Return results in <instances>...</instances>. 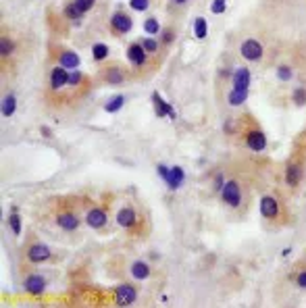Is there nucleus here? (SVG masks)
Wrapping results in <instances>:
<instances>
[{"mask_svg":"<svg viewBox=\"0 0 306 308\" xmlns=\"http://www.w3.org/2000/svg\"><path fill=\"white\" fill-rule=\"evenodd\" d=\"M221 200L229 206V208H237L242 204V190H239V183L235 179L225 181V186L221 190Z\"/></svg>","mask_w":306,"mask_h":308,"instance_id":"f257e3e1","label":"nucleus"},{"mask_svg":"<svg viewBox=\"0 0 306 308\" xmlns=\"http://www.w3.org/2000/svg\"><path fill=\"white\" fill-rule=\"evenodd\" d=\"M136 298H138V292H136V288L129 285V283H123V285H119V288L115 290V302H117L119 306L134 304Z\"/></svg>","mask_w":306,"mask_h":308,"instance_id":"f03ea898","label":"nucleus"},{"mask_svg":"<svg viewBox=\"0 0 306 308\" xmlns=\"http://www.w3.org/2000/svg\"><path fill=\"white\" fill-rule=\"evenodd\" d=\"M239 52L246 60H258L263 56V44L258 40H246V42H242Z\"/></svg>","mask_w":306,"mask_h":308,"instance_id":"7ed1b4c3","label":"nucleus"},{"mask_svg":"<svg viewBox=\"0 0 306 308\" xmlns=\"http://www.w3.org/2000/svg\"><path fill=\"white\" fill-rule=\"evenodd\" d=\"M260 214L265 219H275L279 214V204L273 196H263L260 198Z\"/></svg>","mask_w":306,"mask_h":308,"instance_id":"20e7f679","label":"nucleus"},{"mask_svg":"<svg viewBox=\"0 0 306 308\" xmlns=\"http://www.w3.org/2000/svg\"><path fill=\"white\" fill-rule=\"evenodd\" d=\"M27 258L32 260V262H44V260H48L50 258V248L46 244H34L32 248L27 250Z\"/></svg>","mask_w":306,"mask_h":308,"instance_id":"39448f33","label":"nucleus"},{"mask_svg":"<svg viewBox=\"0 0 306 308\" xmlns=\"http://www.w3.org/2000/svg\"><path fill=\"white\" fill-rule=\"evenodd\" d=\"M132 25H134V23H132L129 15H125V13H115V15L111 17V27H113V29H117L119 34L129 32Z\"/></svg>","mask_w":306,"mask_h":308,"instance_id":"423d86ee","label":"nucleus"},{"mask_svg":"<svg viewBox=\"0 0 306 308\" xmlns=\"http://www.w3.org/2000/svg\"><path fill=\"white\" fill-rule=\"evenodd\" d=\"M246 144H248V148H250V150H254V152H263V150L267 148V138H265V134H263V131L252 129V131L246 136Z\"/></svg>","mask_w":306,"mask_h":308,"instance_id":"0eeeda50","label":"nucleus"},{"mask_svg":"<svg viewBox=\"0 0 306 308\" xmlns=\"http://www.w3.org/2000/svg\"><path fill=\"white\" fill-rule=\"evenodd\" d=\"M85 221H88L90 227L100 229V227L106 225V212H104L102 208H92V210H88V214H85Z\"/></svg>","mask_w":306,"mask_h":308,"instance_id":"6e6552de","label":"nucleus"},{"mask_svg":"<svg viewBox=\"0 0 306 308\" xmlns=\"http://www.w3.org/2000/svg\"><path fill=\"white\" fill-rule=\"evenodd\" d=\"M25 290L32 294V296H40V294L46 290L44 277H40V275H29L27 279H25Z\"/></svg>","mask_w":306,"mask_h":308,"instance_id":"1a4fd4ad","label":"nucleus"},{"mask_svg":"<svg viewBox=\"0 0 306 308\" xmlns=\"http://www.w3.org/2000/svg\"><path fill=\"white\" fill-rule=\"evenodd\" d=\"M56 223H58V227L60 229H65V231H75L77 227H79V219L75 217L73 212H60L58 217H56Z\"/></svg>","mask_w":306,"mask_h":308,"instance_id":"9d476101","label":"nucleus"},{"mask_svg":"<svg viewBox=\"0 0 306 308\" xmlns=\"http://www.w3.org/2000/svg\"><path fill=\"white\" fill-rule=\"evenodd\" d=\"M127 58H129V63H134L136 67L146 65V48L142 44H132L127 48Z\"/></svg>","mask_w":306,"mask_h":308,"instance_id":"9b49d317","label":"nucleus"},{"mask_svg":"<svg viewBox=\"0 0 306 308\" xmlns=\"http://www.w3.org/2000/svg\"><path fill=\"white\" fill-rule=\"evenodd\" d=\"M117 223L121 227H125V229H132L136 225V210L132 206H125V208H121L117 212Z\"/></svg>","mask_w":306,"mask_h":308,"instance_id":"f8f14e48","label":"nucleus"},{"mask_svg":"<svg viewBox=\"0 0 306 308\" xmlns=\"http://www.w3.org/2000/svg\"><path fill=\"white\" fill-rule=\"evenodd\" d=\"M67 83H69V73H67L65 67L52 69V73H50V87H52V90H60V87L67 85Z\"/></svg>","mask_w":306,"mask_h":308,"instance_id":"ddd939ff","label":"nucleus"},{"mask_svg":"<svg viewBox=\"0 0 306 308\" xmlns=\"http://www.w3.org/2000/svg\"><path fill=\"white\" fill-rule=\"evenodd\" d=\"M248 85H250V71H248L246 67L235 69V73H233V87H237V90H248Z\"/></svg>","mask_w":306,"mask_h":308,"instance_id":"4468645a","label":"nucleus"},{"mask_svg":"<svg viewBox=\"0 0 306 308\" xmlns=\"http://www.w3.org/2000/svg\"><path fill=\"white\" fill-rule=\"evenodd\" d=\"M148 275H150V267H148V262H144V260H136V262L132 265V277H134V279L144 281V279H148Z\"/></svg>","mask_w":306,"mask_h":308,"instance_id":"2eb2a0df","label":"nucleus"},{"mask_svg":"<svg viewBox=\"0 0 306 308\" xmlns=\"http://www.w3.org/2000/svg\"><path fill=\"white\" fill-rule=\"evenodd\" d=\"M300 177H302V167H300L298 163H292V165L288 167V171H286V181H288V186L296 188L298 183H300Z\"/></svg>","mask_w":306,"mask_h":308,"instance_id":"dca6fc26","label":"nucleus"},{"mask_svg":"<svg viewBox=\"0 0 306 308\" xmlns=\"http://www.w3.org/2000/svg\"><path fill=\"white\" fill-rule=\"evenodd\" d=\"M79 56L77 52H71V50H65L63 54H60V67H65V69H77L79 67Z\"/></svg>","mask_w":306,"mask_h":308,"instance_id":"f3484780","label":"nucleus"},{"mask_svg":"<svg viewBox=\"0 0 306 308\" xmlns=\"http://www.w3.org/2000/svg\"><path fill=\"white\" fill-rule=\"evenodd\" d=\"M246 98H248V90H237V87H233V90L229 92V96H227V102H229L231 106H239V104L246 102Z\"/></svg>","mask_w":306,"mask_h":308,"instance_id":"a211bd4d","label":"nucleus"},{"mask_svg":"<svg viewBox=\"0 0 306 308\" xmlns=\"http://www.w3.org/2000/svg\"><path fill=\"white\" fill-rule=\"evenodd\" d=\"M152 100H155V106H157V115L159 117H165V115H171V117H175L173 115V108L161 98V94H159V92H155V94H152Z\"/></svg>","mask_w":306,"mask_h":308,"instance_id":"6ab92c4d","label":"nucleus"},{"mask_svg":"<svg viewBox=\"0 0 306 308\" xmlns=\"http://www.w3.org/2000/svg\"><path fill=\"white\" fill-rule=\"evenodd\" d=\"M165 183L169 186V190H177L181 183H183V171H181L179 167H173V169H171V175H169V179H167Z\"/></svg>","mask_w":306,"mask_h":308,"instance_id":"aec40b11","label":"nucleus"},{"mask_svg":"<svg viewBox=\"0 0 306 308\" xmlns=\"http://www.w3.org/2000/svg\"><path fill=\"white\" fill-rule=\"evenodd\" d=\"M206 34H208V23H206V19H204V17H196V21H194V36H196L198 40H202V38H206Z\"/></svg>","mask_w":306,"mask_h":308,"instance_id":"412c9836","label":"nucleus"},{"mask_svg":"<svg viewBox=\"0 0 306 308\" xmlns=\"http://www.w3.org/2000/svg\"><path fill=\"white\" fill-rule=\"evenodd\" d=\"M123 104H125V96L119 94V96L111 98V100L104 104V111H106V113H119L121 108H123Z\"/></svg>","mask_w":306,"mask_h":308,"instance_id":"4be33fe9","label":"nucleus"},{"mask_svg":"<svg viewBox=\"0 0 306 308\" xmlns=\"http://www.w3.org/2000/svg\"><path fill=\"white\" fill-rule=\"evenodd\" d=\"M15 108H17V98H15V94H7V96H5V102H3V115H5V117H11V115L15 113Z\"/></svg>","mask_w":306,"mask_h":308,"instance_id":"5701e85b","label":"nucleus"},{"mask_svg":"<svg viewBox=\"0 0 306 308\" xmlns=\"http://www.w3.org/2000/svg\"><path fill=\"white\" fill-rule=\"evenodd\" d=\"M144 29H146V34L157 36V34L161 32V25H159V21H157L155 17H148V19L144 21Z\"/></svg>","mask_w":306,"mask_h":308,"instance_id":"b1692460","label":"nucleus"},{"mask_svg":"<svg viewBox=\"0 0 306 308\" xmlns=\"http://www.w3.org/2000/svg\"><path fill=\"white\" fill-rule=\"evenodd\" d=\"M92 56L96 60H104L108 56V46L106 44H94L92 46Z\"/></svg>","mask_w":306,"mask_h":308,"instance_id":"393cba45","label":"nucleus"},{"mask_svg":"<svg viewBox=\"0 0 306 308\" xmlns=\"http://www.w3.org/2000/svg\"><path fill=\"white\" fill-rule=\"evenodd\" d=\"M104 77H106V81H108V83H121V81L125 79V77H123V73H121L119 69H108Z\"/></svg>","mask_w":306,"mask_h":308,"instance_id":"a878e982","label":"nucleus"},{"mask_svg":"<svg viewBox=\"0 0 306 308\" xmlns=\"http://www.w3.org/2000/svg\"><path fill=\"white\" fill-rule=\"evenodd\" d=\"M9 223H11V231H13L15 235H19V233H21V221H19V214H17V212L11 214Z\"/></svg>","mask_w":306,"mask_h":308,"instance_id":"bb28decb","label":"nucleus"},{"mask_svg":"<svg viewBox=\"0 0 306 308\" xmlns=\"http://www.w3.org/2000/svg\"><path fill=\"white\" fill-rule=\"evenodd\" d=\"M294 102H296L298 106L306 104V90H304V87H298V90H294Z\"/></svg>","mask_w":306,"mask_h":308,"instance_id":"cd10ccee","label":"nucleus"},{"mask_svg":"<svg viewBox=\"0 0 306 308\" xmlns=\"http://www.w3.org/2000/svg\"><path fill=\"white\" fill-rule=\"evenodd\" d=\"M13 50H15V42L9 40V38H3V46H0V52H3L5 56H9Z\"/></svg>","mask_w":306,"mask_h":308,"instance_id":"c85d7f7f","label":"nucleus"},{"mask_svg":"<svg viewBox=\"0 0 306 308\" xmlns=\"http://www.w3.org/2000/svg\"><path fill=\"white\" fill-rule=\"evenodd\" d=\"M129 7L134 11H146L150 7V0H129Z\"/></svg>","mask_w":306,"mask_h":308,"instance_id":"c756f323","label":"nucleus"},{"mask_svg":"<svg viewBox=\"0 0 306 308\" xmlns=\"http://www.w3.org/2000/svg\"><path fill=\"white\" fill-rule=\"evenodd\" d=\"M65 15H67L69 19H79L81 11L77 9V5H75V3H71V5H67V9H65Z\"/></svg>","mask_w":306,"mask_h":308,"instance_id":"7c9ffc66","label":"nucleus"},{"mask_svg":"<svg viewBox=\"0 0 306 308\" xmlns=\"http://www.w3.org/2000/svg\"><path fill=\"white\" fill-rule=\"evenodd\" d=\"M210 11L215 13V15H221V13H225V0H212Z\"/></svg>","mask_w":306,"mask_h":308,"instance_id":"2f4dec72","label":"nucleus"},{"mask_svg":"<svg viewBox=\"0 0 306 308\" xmlns=\"http://www.w3.org/2000/svg\"><path fill=\"white\" fill-rule=\"evenodd\" d=\"M75 5L81 13H88L92 7H94V0H75Z\"/></svg>","mask_w":306,"mask_h":308,"instance_id":"473e14b6","label":"nucleus"},{"mask_svg":"<svg viewBox=\"0 0 306 308\" xmlns=\"http://www.w3.org/2000/svg\"><path fill=\"white\" fill-rule=\"evenodd\" d=\"M142 46L146 48V52H157V50H159V42H157V40H152V38L144 40V42H142Z\"/></svg>","mask_w":306,"mask_h":308,"instance_id":"72a5a7b5","label":"nucleus"},{"mask_svg":"<svg viewBox=\"0 0 306 308\" xmlns=\"http://www.w3.org/2000/svg\"><path fill=\"white\" fill-rule=\"evenodd\" d=\"M277 77H279L281 81L292 79V69H290V67H279V69H277Z\"/></svg>","mask_w":306,"mask_h":308,"instance_id":"f704fd0d","label":"nucleus"},{"mask_svg":"<svg viewBox=\"0 0 306 308\" xmlns=\"http://www.w3.org/2000/svg\"><path fill=\"white\" fill-rule=\"evenodd\" d=\"M296 283H298V288L306 290V271H300V273H298V277H296Z\"/></svg>","mask_w":306,"mask_h":308,"instance_id":"c9c22d12","label":"nucleus"},{"mask_svg":"<svg viewBox=\"0 0 306 308\" xmlns=\"http://www.w3.org/2000/svg\"><path fill=\"white\" fill-rule=\"evenodd\" d=\"M79 83H81V73H77V71L69 73V85H79Z\"/></svg>","mask_w":306,"mask_h":308,"instance_id":"e433bc0d","label":"nucleus"},{"mask_svg":"<svg viewBox=\"0 0 306 308\" xmlns=\"http://www.w3.org/2000/svg\"><path fill=\"white\" fill-rule=\"evenodd\" d=\"M223 186H225V181H223V175L219 173V175L215 177V190H219V192H221V190H223Z\"/></svg>","mask_w":306,"mask_h":308,"instance_id":"4c0bfd02","label":"nucleus"},{"mask_svg":"<svg viewBox=\"0 0 306 308\" xmlns=\"http://www.w3.org/2000/svg\"><path fill=\"white\" fill-rule=\"evenodd\" d=\"M173 40V34L171 32H165V38H163V44H169Z\"/></svg>","mask_w":306,"mask_h":308,"instance_id":"58836bf2","label":"nucleus"},{"mask_svg":"<svg viewBox=\"0 0 306 308\" xmlns=\"http://www.w3.org/2000/svg\"><path fill=\"white\" fill-rule=\"evenodd\" d=\"M173 3H177V5H183V3H188V0H173Z\"/></svg>","mask_w":306,"mask_h":308,"instance_id":"ea45409f","label":"nucleus"}]
</instances>
